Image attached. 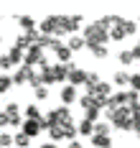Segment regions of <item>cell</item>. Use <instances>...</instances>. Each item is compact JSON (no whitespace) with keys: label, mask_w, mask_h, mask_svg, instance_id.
Masks as SVG:
<instances>
[{"label":"cell","mask_w":140,"mask_h":148,"mask_svg":"<svg viewBox=\"0 0 140 148\" xmlns=\"http://www.w3.org/2000/svg\"><path fill=\"white\" fill-rule=\"evenodd\" d=\"M5 115L10 120V128H23V115H20V107L16 102L5 105Z\"/></svg>","instance_id":"obj_1"},{"label":"cell","mask_w":140,"mask_h":148,"mask_svg":"<svg viewBox=\"0 0 140 148\" xmlns=\"http://www.w3.org/2000/svg\"><path fill=\"white\" fill-rule=\"evenodd\" d=\"M41 61H43V54H41V49H38V46H31V49H28V51H26V56H23V64H26V66H36V64H41Z\"/></svg>","instance_id":"obj_2"},{"label":"cell","mask_w":140,"mask_h":148,"mask_svg":"<svg viewBox=\"0 0 140 148\" xmlns=\"http://www.w3.org/2000/svg\"><path fill=\"white\" fill-rule=\"evenodd\" d=\"M31 74H33V69H31V66H26V64H23V66H18V69H16V74H10V77H13V84L23 87V84H26V82L31 79Z\"/></svg>","instance_id":"obj_3"},{"label":"cell","mask_w":140,"mask_h":148,"mask_svg":"<svg viewBox=\"0 0 140 148\" xmlns=\"http://www.w3.org/2000/svg\"><path fill=\"white\" fill-rule=\"evenodd\" d=\"M38 130H41V123H38V120H23L20 133H26L28 138H33V135H38Z\"/></svg>","instance_id":"obj_4"},{"label":"cell","mask_w":140,"mask_h":148,"mask_svg":"<svg viewBox=\"0 0 140 148\" xmlns=\"http://www.w3.org/2000/svg\"><path fill=\"white\" fill-rule=\"evenodd\" d=\"M41 33H56V18H46L43 23H41Z\"/></svg>","instance_id":"obj_5"},{"label":"cell","mask_w":140,"mask_h":148,"mask_svg":"<svg viewBox=\"0 0 140 148\" xmlns=\"http://www.w3.org/2000/svg\"><path fill=\"white\" fill-rule=\"evenodd\" d=\"M13 143H16L18 148H28V146H31V138H28L26 133H16V135H13Z\"/></svg>","instance_id":"obj_6"},{"label":"cell","mask_w":140,"mask_h":148,"mask_svg":"<svg viewBox=\"0 0 140 148\" xmlns=\"http://www.w3.org/2000/svg\"><path fill=\"white\" fill-rule=\"evenodd\" d=\"M10 87H13V77L10 74H0V95H5Z\"/></svg>","instance_id":"obj_7"},{"label":"cell","mask_w":140,"mask_h":148,"mask_svg":"<svg viewBox=\"0 0 140 148\" xmlns=\"http://www.w3.org/2000/svg\"><path fill=\"white\" fill-rule=\"evenodd\" d=\"M18 26L23 28V33H26V31H33V18H28V15H18Z\"/></svg>","instance_id":"obj_8"},{"label":"cell","mask_w":140,"mask_h":148,"mask_svg":"<svg viewBox=\"0 0 140 148\" xmlns=\"http://www.w3.org/2000/svg\"><path fill=\"white\" fill-rule=\"evenodd\" d=\"M13 46L23 49V51H28V49H31V41H28V36H26V33H18V38H16V44H13Z\"/></svg>","instance_id":"obj_9"},{"label":"cell","mask_w":140,"mask_h":148,"mask_svg":"<svg viewBox=\"0 0 140 148\" xmlns=\"http://www.w3.org/2000/svg\"><path fill=\"white\" fill-rule=\"evenodd\" d=\"M26 120H41V112H38L36 105H28L26 107Z\"/></svg>","instance_id":"obj_10"},{"label":"cell","mask_w":140,"mask_h":148,"mask_svg":"<svg viewBox=\"0 0 140 148\" xmlns=\"http://www.w3.org/2000/svg\"><path fill=\"white\" fill-rule=\"evenodd\" d=\"M8 146H13V135L8 133V130H3L0 133V148H8Z\"/></svg>","instance_id":"obj_11"},{"label":"cell","mask_w":140,"mask_h":148,"mask_svg":"<svg viewBox=\"0 0 140 148\" xmlns=\"http://www.w3.org/2000/svg\"><path fill=\"white\" fill-rule=\"evenodd\" d=\"M48 130H51V138H54V140H59V138H66V135H64V125H51Z\"/></svg>","instance_id":"obj_12"},{"label":"cell","mask_w":140,"mask_h":148,"mask_svg":"<svg viewBox=\"0 0 140 148\" xmlns=\"http://www.w3.org/2000/svg\"><path fill=\"white\" fill-rule=\"evenodd\" d=\"M61 100H64V102H71V100H74V89L66 87V89L61 92Z\"/></svg>","instance_id":"obj_13"},{"label":"cell","mask_w":140,"mask_h":148,"mask_svg":"<svg viewBox=\"0 0 140 148\" xmlns=\"http://www.w3.org/2000/svg\"><path fill=\"white\" fill-rule=\"evenodd\" d=\"M8 125H10V120H8V115H5V110H0V128L5 130Z\"/></svg>","instance_id":"obj_14"},{"label":"cell","mask_w":140,"mask_h":148,"mask_svg":"<svg viewBox=\"0 0 140 148\" xmlns=\"http://www.w3.org/2000/svg\"><path fill=\"white\" fill-rule=\"evenodd\" d=\"M46 97H48V89L46 87H38V89H36V100H46Z\"/></svg>","instance_id":"obj_15"},{"label":"cell","mask_w":140,"mask_h":148,"mask_svg":"<svg viewBox=\"0 0 140 148\" xmlns=\"http://www.w3.org/2000/svg\"><path fill=\"white\" fill-rule=\"evenodd\" d=\"M56 54H59V59H69V49H64V46H59V49H56Z\"/></svg>","instance_id":"obj_16"},{"label":"cell","mask_w":140,"mask_h":148,"mask_svg":"<svg viewBox=\"0 0 140 148\" xmlns=\"http://www.w3.org/2000/svg\"><path fill=\"white\" fill-rule=\"evenodd\" d=\"M71 82H82V72H71Z\"/></svg>","instance_id":"obj_17"},{"label":"cell","mask_w":140,"mask_h":148,"mask_svg":"<svg viewBox=\"0 0 140 148\" xmlns=\"http://www.w3.org/2000/svg\"><path fill=\"white\" fill-rule=\"evenodd\" d=\"M43 148H56V146H54V143H46V146H43Z\"/></svg>","instance_id":"obj_18"},{"label":"cell","mask_w":140,"mask_h":148,"mask_svg":"<svg viewBox=\"0 0 140 148\" xmlns=\"http://www.w3.org/2000/svg\"><path fill=\"white\" fill-rule=\"evenodd\" d=\"M0 66H3V61H0Z\"/></svg>","instance_id":"obj_19"},{"label":"cell","mask_w":140,"mask_h":148,"mask_svg":"<svg viewBox=\"0 0 140 148\" xmlns=\"http://www.w3.org/2000/svg\"><path fill=\"white\" fill-rule=\"evenodd\" d=\"M0 41H3V36H0Z\"/></svg>","instance_id":"obj_20"}]
</instances>
